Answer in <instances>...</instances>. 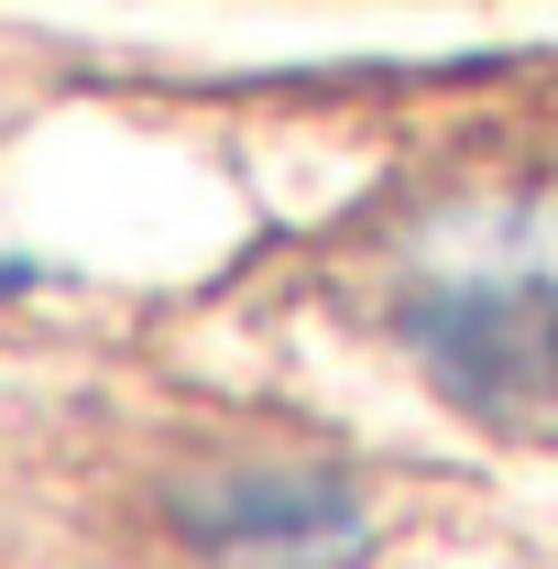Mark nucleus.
<instances>
[{"mask_svg": "<svg viewBox=\"0 0 558 569\" xmlns=\"http://www.w3.org/2000/svg\"><path fill=\"white\" fill-rule=\"evenodd\" d=\"M395 340L427 361L438 395L526 417L558 395V219L515 209L482 219L471 241H438L406 296H395Z\"/></svg>", "mask_w": 558, "mask_h": 569, "instance_id": "obj_1", "label": "nucleus"}, {"mask_svg": "<svg viewBox=\"0 0 558 569\" xmlns=\"http://www.w3.org/2000/svg\"><path fill=\"white\" fill-rule=\"evenodd\" d=\"M187 548H209L230 569H329L372 548V503L350 471L318 460H252V471H209L176 493Z\"/></svg>", "mask_w": 558, "mask_h": 569, "instance_id": "obj_2", "label": "nucleus"}]
</instances>
